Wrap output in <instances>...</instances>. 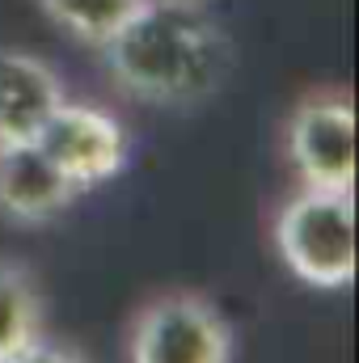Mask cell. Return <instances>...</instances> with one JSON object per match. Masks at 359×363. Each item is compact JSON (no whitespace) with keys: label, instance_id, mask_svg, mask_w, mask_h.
Here are the masks:
<instances>
[{"label":"cell","instance_id":"6da1fadb","mask_svg":"<svg viewBox=\"0 0 359 363\" xmlns=\"http://www.w3.org/2000/svg\"><path fill=\"white\" fill-rule=\"evenodd\" d=\"M114 89L144 106H199L224 89L233 72V38L207 4L144 0L127 26L97 47Z\"/></svg>","mask_w":359,"mask_h":363},{"label":"cell","instance_id":"7a4b0ae2","mask_svg":"<svg viewBox=\"0 0 359 363\" xmlns=\"http://www.w3.org/2000/svg\"><path fill=\"white\" fill-rule=\"evenodd\" d=\"M275 254L309 287L334 291L355 279V190H313L287 194L270 224Z\"/></svg>","mask_w":359,"mask_h":363},{"label":"cell","instance_id":"3957f363","mask_svg":"<svg viewBox=\"0 0 359 363\" xmlns=\"http://www.w3.org/2000/svg\"><path fill=\"white\" fill-rule=\"evenodd\" d=\"M228 317L190 287L157 291L131 313L127 363H233Z\"/></svg>","mask_w":359,"mask_h":363},{"label":"cell","instance_id":"277c9868","mask_svg":"<svg viewBox=\"0 0 359 363\" xmlns=\"http://www.w3.org/2000/svg\"><path fill=\"white\" fill-rule=\"evenodd\" d=\"M283 148L300 186L313 190H355V101L347 85H317L300 93Z\"/></svg>","mask_w":359,"mask_h":363},{"label":"cell","instance_id":"5b68a950","mask_svg":"<svg viewBox=\"0 0 359 363\" xmlns=\"http://www.w3.org/2000/svg\"><path fill=\"white\" fill-rule=\"evenodd\" d=\"M34 140L77 194L114 182L131 161V135L123 118H114L106 106L93 101L64 97Z\"/></svg>","mask_w":359,"mask_h":363},{"label":"cell","instance_id":"8992f818","mask_svg":"<svg viewBox=\"0 0 359 363\" xmlns=\"http://www.w3.org/2000/svg\"><path fill=\"white\" fill-rule=\"evenodd\" d=\"M77 199L81 194L51 165V157L38 148V140L0 144V216L9 224H21V228L51 224Z\"/></svg>","mask_w":359,"mask_h":363},{"label":"cell","instance_id":"52a82bcc","mask_svg":"<svg viewBox=\"0 0 359 363\" xmlns=\"http://www.w3.org/2000/svg\"><path fill=\"white\" fill-rule=\"evenodd\" d=\"M68 97L60 72L21 47H0V144L34 140Z\"/></svg>","mask_w":359,"mask_h":363},{"label":"cell","instance_id":"ba28073f","mask_svg":"<svg viewBox=\"0 0 359 363\" xmlns=\"http://www.w3.org/2000/svg\"><path fill=\"white\" fill-rule=\"evenodd\" d=\"M47 334V304L30 267L0 258V363Z\"/></svg>","mask_w":359,"mask_h":363},{"label":"cell","instance_id":"9c48e42d","mask_svg":"<svg viewBox=\"0 0 359 363\" xmlns=\"http://www.w3.org/2000/svg\"><path fill=\"white\" fill-rule=\"evenodd\" d=\"M43 21H51L60 34H68L72 43L81 47H106L123 26L127 17L144 4V0H30Z\"/></svg>","mask_w":359,"mask_h":363},{"label":"cell","instance_id":"30bf717a","mask_svg":"<svg viewBox=\"0 0 359 363\" xmlns=\"http://www.w3.org/2000/svg\"><path fill=\"white\" fill-rule=\"evenodd\" d=\"M4 363H85L72 347H64V342H55V338H38V342H30L26 351H17L13 359H4Z\"/></svg>","mask_w":359,"mask_h":363},{"label":"cell","instance_id":"8fae6325","mask_svg":"<svg viewBox=\"0 0 359 363\" xmlns=\"http://www.w3.org/2000/svg\"><path fill=\"white\" fill-rule=\"evenodd\" d=\"M190 4H211V0H190Z\"/></svg>","mask_w":359,"mask_h":363}]
</instances>
